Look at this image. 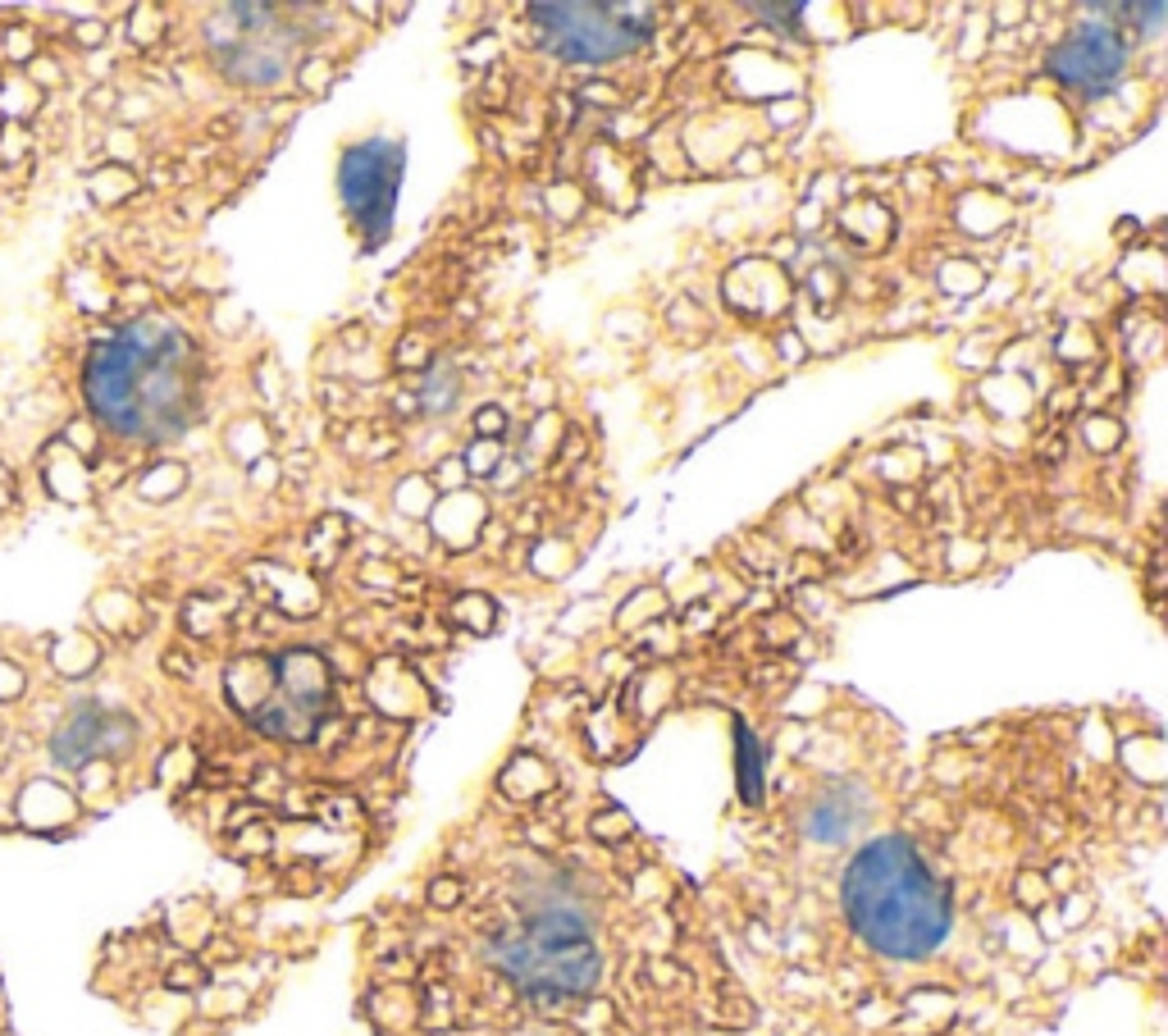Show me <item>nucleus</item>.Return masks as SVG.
<instances>
[{"instance_id": "obj_1", "label": "nucleus", "mask_w": 1168, "mask_h": 1036, "mask_svg": "<svg viewBox=\"0 0 1168 1036\" xmlns=\"http://www.w3.org/2000/svg\"><path fill=\"white\" fill-rule=\"evenodd\" d=\"M87 402L114 434L174 438L201 406L197 342L169 320L124 324L87 361Z\"/></svg>"}, {"instance_id": "obj_2", "label": "nucleus", "mask_w": 1168, "mask_h": 1036, "mask_svg": "<svg viewBox=\"0 0 1168 1036\" xmlns=\"http://www.w3.org/2000/svg\"><path fill=\"white\" fill-rule=\"evenodd\" d=\"M840 904L854 936L900 964L936 954L954 927L950 881L909 836L868 840L845 868Z\"/></svg>"}, {"instance_id": "obj_3", "label": "nucleus", "mask_w": 1168, "mask_h": 1036, "mask_svg": "<svg viewBox=\"0 0 1168 1036\" xmlns=\"http://www.w3.org/2000/svg\"><path fill=\"white\" fill-rule=\"evenodd\" d=\"M488 959L516 991L534 1000H579L603 977L594 918L570 895L534 900L516 927H502L488 941Z\"/></svg>"}, {"instance_id": "obj_4", "label": "nucleus", "mask_w": 1168, "mask_h": 1036, "mask_svg": "<svg viewBox=\"0 0 1168 1036\" xmlns=\"http://www.w3.org/2000/svg\"><path fill=\"white\" fill-rule=\"evenodd\" d=\"M543 51L561 64L631 60L653 37V5H529Z\"/></svg>"}, {"instance_id": "obj_5", "label": "nucleus", "mask_w": 1168, "mask_h": 1036, "mask_svg": "<svg viewBox=\"0 0 1168 1036\" xmlns=\"http://www.w3.org/2000/svg\"><path fill=\"white\" fill-rule=\"evenodd\" d=\"M406 151L397 137H365L352 142L338 160V197L342 210L361 233L365 247H379L393 228V206L402 192Z\"/></svg>"}, {"instance_id": "obj_6", "label": "nucleus", "mask_w": 1168, "mask_h": 1036, "mask_svg": "<svg viewBox=\"0 0 1168 1036\" xmlns=\"http://www.w3.org/2000/svg\"><path fill=\"white\" fill-rule=\"evenodd\" d=\"M1132 64V37L1118 23H1105V14L1091 10V19L1073 23L1064 42L1050 51L1045 69L1059 87L1073 96H1105Z\"/></svg>"}, {"instance_id": "obj_7", "label": "nucleus", "mask_w": 1168, "mask_h": 1036, "mask_svg": "<svg viewBox=\"0 0 1168 1036\" xmlns=\"http://www.w3.org/2000/svg\"><path fill=\"white\" fill-rule=\"evenodd\" d=\"M128 745H133V722H128V717L83 708V713L73 717L60 736H55L51 749H55V763L83 767L87 758H96V754H119V749H128Z\"/></svg>"}, {"instance_id": "obj_8", "label": "nucleus", "mask_w": 1168, "mask_h": 1036, "mask_svg": "<svg viewBox=\"0 0 1168 1036\" xmlns=\"http://www.w3.org/2000/svg\"><path fill=\"white\" fill-rule=\"evenodd\" d=\"M429 526H434L438 544H447V549H470V544L479 540V526H484V497L465 493V488L443 493L438 507H429Z\"/></svg>"}, {"instance_id": "obj_9", "label": "nucleus", "mask_w": 1168, "mask_h": 1036, "mask_svg": "<svg viewBox=\"0 0 1168 1036\" xmlns=\"http://www.w3.org/2000/svg\"><path fill=\"white\" fill-rule=\"evenodd\" d=\"M854 822H859L854 790H849V786H831L827 795L813 799V809H808V818H804V831L813 840H822V845H840V840H849Z\"/></svg>"}, {"instance_id": "obj_10", "label": "nucleus", "mask_w": 1168, "mask_h": 1036, "mask_svg": "<svg viewBox=\"0 0 1168 1036\" xmlns=\"http://www.w3.org/2000/svg\"><path fill=\"white\" fill-rule=\"evenodd\" d=\"M840 233L859 251H872V247H886V238L895 233V219H890V210L881 201H854V206L840 210Z\"/></svg>"}, {"instance_id": "obj_11", "label": "nucleus", "mask_w": 1168, "mask_h": 1036, "mask_svg": "<svg viewBox=\"0 0 1168 1036\" xmlns=\"http://www.w3.org/2000/svg\"><path fill=\"white\" fill-rule=\"evenodd\" d=\"M735 777H740V799L745 804H763L767 754L758 745V736L749 731V722H735Z\"/></svg>"}, {"instance_id": "obj_12", "label": "nucleus", "mask_w": 1168, "mask_h": 1036, "mask_svg": "<svg viewBox=\"0 0 1168 1036\" xmlns=\"http://www.w3.org/2000/svg\"><path fill=\"white\" fill-rule=\"evenodd\" d=\"M456 383H461V379H456V370L447 361L443 365H429V379H424V388H420V406H424V411H434V406H438V411H447V406L456 402Z\"/></svg>"}, {"instance_id": "obj_13", "label": "nucleus", "mask_w": 1168, "mask_h": 1036, "mask_svg": "<svg viewBox=\"0 0 1168 1036\" xmlns=\"http://www.w3.org/2000/svg\"><path fill=\"white\" fill-rule=\"evenodd\" d=\"M497 461H502V443H488V438H475V443L465 447V456H461L465 475H479V479H493Z\"/></svg>"}, {"instance_id": "obj_14", "label": "nucleus", "mask_w": 1168, "mask_h": 1036, "mask_svg": "<svg viewBox=\"0 0 1168 1036\" xmlns=\"http://www.w3.org/2000/svg\"><path fill=\"white\" fill-rule=\"evenodd\" d=\"M452 617L461 626H475V631H493V603L484 594H456Z\"/></svg>"}, {"instance_id": "obj_15", "label": "nucleus", "mask_w": 1168, "mask_h": 1036, "mask_svg": "<svg viewBox=\"0 0 1168 1036\" xmlns=\"http://www.w3.org/2000/svg\"><path fill=\"white\" fill-rule=\"evenodd\" d=\"M754 19H763L767 28H776V32H804L799 28L804 5H754Z\"/></svg>"}, {"instance_id": "obj_16", "label": "nucleus", "mask_w": 1168, "mask_h": 1036, "mask_svg": "<svg viewBox=\"0 0 1168 1036\" xmlns=\"http://www.w3.org/2000/svg\"><path fill=\"white\" fill-rule=\"evenodd\" d=\"M840 288H845V283L836 279V270H831V265H817V270L808 274V297H813L822 311H831V301L840 297Z\"/></svg>"}, {"instance_id": "obj_17", "label": "nucleus", "mask_w": 1168, "mask_h": 1036, "mask_svg": "<svg viewBox=\"0 0 1168 1036\" xmlns=\"http://www.w3.org/2000/svg\"><path fill=\"white\" fill-rule=\"evenodd\" d=\"M502 434H507V411L502 406H479L475 411V438H488V443H502Z\"/></svg>"}, {"instance_id": "obj_18", "label": "nucleus", "mask_w": 1168, "mask_h": 1036, "mask_svg": "<svg viewBox=\"0 0 1168 1036\" xmlns=\"http://www.w3.org/2000/svg\"><path fill=\"white\" fill-rule=\"evenodd\" d=\"M1109 14H1118V19H1137L1141 32H1159V19H1164V5H1109Z\"/></svg>"}, {"instance_id": "obj_19", "label": "nucleus", "mask_w": 1168, "mask_h": 1036, "mask_svg": "<svg viewBox=\"0 0 1168 1036\" xmlns=\"http://www.w3.org/2000/svg\"><path fill=\"white\" fill-rule=\"evenodd\" d=\"M456 900H461V881L443 877V881H434V886H429V904H438V909H452Z\"/></svg>"}, {"instance_id": "obj_20", "label": "nucleus", "mask_w": 1168, "mask_h": 1036, "mask_svg": "<svg viewBox=\"0 0 1168 1036\" xmlns=\"http://www.w3.org/2000/svg\"><path fill=\"white\" fill-rule=\"evenodd\" d=\"M579 101H594V105H621V92L608 83H585L579 87Z\"/></svg>"}, {"instance_id": "obj_21", "label": "nucleus", "mask_w": 1168, "mask_h": 1036, "mask_svg": "<svg viewBox=\"0 0 1168 1036\" xmlns=\"http://www.w3.org/2000/svg\"><path fill=\"white\" fill-rule=\"evenodd\" d=\"M594 831H599L603 840H617V836H626V831H631V818H626V813H608V818L594 822Z\"/></svg>"}, {"instance_id": "obj_22", "label": "nucleus", "mask_w": 1168, "mask_h": 1036, "mask_svg": "<svg viewBox=\"0 0 1168 1036\" xmlns=\"http://www.w3.org/2000/svg\"><path fill=\"white\" fill-rule=\"evenodd\" d=\"M201 977H206V973H201L197 964H178V968H169L165 982L169 986H201Z\"/></svg>"}, {"instance_id": "obj_23", "label": "nucleus", "mask_w": 1168, "mask_h": 1036, "mask_svg": "<svg viewBox=\"0 0 1168 1036\" xmlns=\"http://www.w3.org/2000/svg\"><path fill=\"white\" fill-rule=\"evenodd\" d=\"M0 740H5V722H0Z\"/></svg>"}]
</instances>
